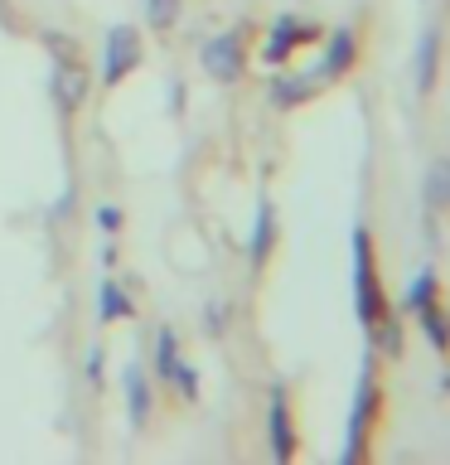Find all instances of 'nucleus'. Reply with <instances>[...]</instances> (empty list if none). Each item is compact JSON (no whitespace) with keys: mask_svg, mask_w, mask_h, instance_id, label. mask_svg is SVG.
<instances>
[{"mask_svg":"<svg viewBox=\"0 0 450 465\" xmlns=\"http://www.w3.org/2000/svg\"><path fill=\"white\" fill-rule=\"evenodd\" d=\"M49 93H54V102H58V112L64 116H73L87 102V93H93V78H87V68L78 64L73 54H64V58H54V78H49Z\"/></svg>","mask_w":450,"mask_h":465,"instance_id":"obj_7","label":"nucleus"},{"mask_svg":"<svg viewBox=\"0 0 450 465\" xmlns=\"http://www.w3.org/2000/svg\"><path fill=\"white\" fill-rule=\"evenodd\" d=\"M387 311H392V305H387L383 282H377L373 232H368V223H358V228H354V315H358L363 330H373Z\"/></svg>","mask_w":450,"mask_h":465,"instance_id":"obj_2","label":"nucleus"},{"mask_svg":"<svg viewBox=\"0 0 450 465\" xmlns=\"http://www.w3.org/2000/svg\"><path fill=\"white\" fill-rule=\"evenodd\" d=\"M271 252H276V203L261 194V199H257L252 232H247V262H252V272H267Z\"/></svg>","mask_w":450,"mask_h":465,"instance_id":"obj_10","label":"nucleus"},{"mask_svg":"<svg viewBox=\"0 0 450 465\" xmlns=\"http://www.w3.org/2000/svg\"><path fill=\"white\" fill-rule=\"evenodd\" d=\"M416 325H421V334L431 340L435 354H450V311H441V301L421 305V311H416Z\"/></svg>","mask_w":450,"mask_h":465,"instance_id":"obj_16","label":"nucleus"},{"mask_svg":"<svg viewBox=\"0 0 450 465\" xmlns=\"http://www.w3.org/2000/svg\"><path fill=\"white\" fill-rule=\"evenodd\" d=\"M431 301H441V272H431V267H426L412 286L402 291V311H412V315H416L421 305H431Z\"/></svg>","mask_w":450,"mask_h":465,"instance_id":"obj_18","label":"nucleus"},{"mask_svg":"<svg viewBox=\"0 0 450 465\" xmlns=\"http://www.w3.org/2000/svg\"><path fill=\"white\" fill-rule=\"evenodd\" d=\"M435 78H441V29H421V39H416V93L431 97Z\"/></svg>","mask_w":450,"mask_h":465,"instance_id":"obj_12","label":"nucleus"},{"mask_svg":"<svg viewBox=\"0 0 450 465\" xmlns=\"http://www.w3.org/2000/svg\"><path fill=\"white\" fill-rule=\"evenodd\" d=\"M102 363H107V354H102V344H93V354H87V378L93 383H102Z\"/></svg>","mask_w":450,"mask_h":465,"instance_id":"obj_23","label":"nucleus"},{"mask_svg":"<svg viewBox=\"0 0 450 465\" xmlns=\"http://www.w3.org/2000/svg\"><path fill=\"white\" fill-rule=\"evenodd\" d=\"M223 325H228V305H209V311H203V330L223 334Z\"/></svg>","mask_w":450,"mask_h":465,"instance_id":"obj_21","label":"nucleus"},{"mask_svg":"<svg viewBox=\"0 0 450 465\" xmlns=\"http://www.w3.org/2000/svg\"><path fill=\"white\" fill-rule=\"evenodd\" d=\"M97 228L116 232V228H122V209H116V203H102V209H97Z\"/></svg>","mask_w":450,"mask_h":465,"instance_id":"obj_22","label":"nucleus"},{"mask_svg":"<svg viewBox=\"0 0 450 465\" xmlns=\"http://www.w3.org/2000/svg\"><path fill=\"white\" fill-rule=\"evenodd\" d=\"M184 363V354H180V334H174L170 325H160L155 330V378L160 383H174V369Z\"/></svg>","mask_w":450,"mask_h":465,"instance_id":"obj_17","label":"nucleus"},{"mask_svg":"<svg viewBox=\"0 0 450 465\" xmlns=\"http://www.w3.org/2000/svg\"><path fill=\"white\" fill-rule=\"evenodd\" d=\"M131 315H136L131 291H122V282H112V276H102V286H97V320H102V325H116V320H131Z\"/></svg>","mask_w":450,"mask_h":465,"instance_id":"obj_14","label":"nucleus"},{"mask_svg":"<svg viewBox=\"0 0 450 465\" xmlns=\"http://www.w3.org/2000/svg\"><path fill=\"white\" fill-rule=\"evenodd\" d=\"M315 39H325V29H319V25H305V20H296V15H281V20H276V25L267 29L261 58H267L271 68H281V64H290V54L310 49Z\"/></svg>","mask_w":450,"mask_h":465,"instance_id":"obj_6","label":"nucleus"},{"mask_svg":"<svg viewBox=\"0 0 450 465\" xmlns=\"http://www.w3.org/2000/svg\"><path fill=\"white\" fill-rule=\"evenodd\" d=\"M377 402H383V388H377V349H363L358 363V383H354V402H348V427H344V465H358L368 456V436L377 421Z\"/></svg>","mask_w":450,"mask_h":465,"instance_id":"obj_1","label":"nucleus"},{"mask_svg":"<svg viewBox=\"0 0 450 465\" xmlns=\"http://www.w3.org/2000/svg\"><path fill=\"white\" fill-rule=\"evenodd\" d=\"M319 87H325V83H319L315 73H290V68L281 73V68H276L271 83H267V97H271V107L290 112V107H305V102L319 93Z\"/></svg>","mask_w":450,"mask_h":465,"instance_id":"obj_9","label":"nucleus"},{"mask_svg":"<svg viewBox=\"0 0 450 465\" xmlns=\"http://www.w3.org/2000/svg\"><path fill=\"white\" fill-rule=\"evenodd\" d=\"M368 340H373V349L383 359H402L406 354V334H402V315L397 311H387L383 320H377V325L368 330Z\"/></svg>","mask_w":450,"mask_h":465,"instance_id":"obj_15","label":"nucleus"},{"mask_svg":"<svg viewBox=\"0 0 450 465\" xmlns=\"http://www.w3.org/2000/svg\"><path fill=\"white\" fill-rule=\"evenodd\" d=\"M421 194H426V218L450 209V155H435L426 165V180H421Z\"/></svg>","mask_w":450,"mask_h":465,"instance_id":"obj_13","label":"nucleus"},{"mask_svg":"<svg viewBox=\"0 0 450 465\" xmlns=\"http://www.w3.org/2000/svg\"><path fill=\"white\" fill-rule=\"evenodd\" d=\"M174 392H180L184 402H199V369L194 363H180V369H174V383H170Z\"/></svg>","mask_w":450,"mask_h":465,"instance_id":"obj_20","label":"nucleus"},{"mask_svg":"<svg viewBox=\"0 0 450 465\" xmlns=\"http://www.w3.org/2000/svg\"><path fill=\"white\" fill-rule=\"evenodd\" d=\"M141 29L136 25H112L107 39H102V87H122L131 73L141 68Z\"/></svg>","mask_w":450,"mask_h":465,"instance_id":"obj_3","label":"nucleus"},{"mask_svg":"<svg viewBox=\"0 0 450 465\" xmlns=\"http://www.w3.org/2000/svg\"><path fill=\"white\" fill-rule=\"evenodd\" d=\"M267 450L276 465H290L296 460V417H290V398H286V383H271V398H267Z\"/></svg>","mask_w":450,"mask_h":465,"instance_id":"obj_5","label":"nucleus"},{"mask_svg":"<svg viewBox=\"0 0 450 465\" xmlns=\"http://www.w3.org/2000/svg\"><path fill=\"white\" fill-rule=\"evenodd\" d=\"M199 64L213 83H238L247 73V44H242V29H223V35L203 39L199 44Z\"/></svg>","mask_w":450,"mask_h":465,"instance_id":"obj_4","label":"nucleus"},{"mask_svg":"<svg viewBox=\"0 0 450 465\" xmlns=\"http://www.w3.org/2000/svg\"><path fill=\"white\" fill-rule=\"evenodd\" d=\"M122 388H126V417H131V431H145V421H151V378H145L141 363H126L122 369Z\"/></svg>","mask_w":450,"mask_h":465,"instance_id":"obj_11","label":"nucleus"},{"mask_svg":"<svg viewBox=\"0 0 450 465\" xmlns=\"http://www.w3.org/2000/svg\"><path fill=\"white\" fill-rule=\"evenodd\" d=\"M174 20H180V0H145V25H151V29L170 35Z\"/></svg>","mask_w":450,"mask_h":465,"instance_id":"obj_19","label":"nucleus"},{"mask_svg":"<svg viewBox=\"0 0 450 465\" xmlns=\"http://www.w3.org/2000/svg\"><path fill=\"white\" fill-rule=\"evenodd\" d=\"M354 64H358V35H354V25L329 29V39H325V58H319L315 78H319V83H334V78H344V73L354 68Z\"/></svg>","mask_w":450,"mask_h":465,"instance_id":"obj_8","label":"nucleus"},{"mask_svg":"<svg viewBox=\"0 0 450 465\" xmlns=\"http://www.w3.org/2000/svg\"><path fill=\"white\" fill-rule=\"evenodd\" d=\"M441 392H450V378H445V383H441Z\"/></svg>","mask_w":450,"mask_h":465,"instance_id":"obj_24","label":"nucleus"}]
</instances>
